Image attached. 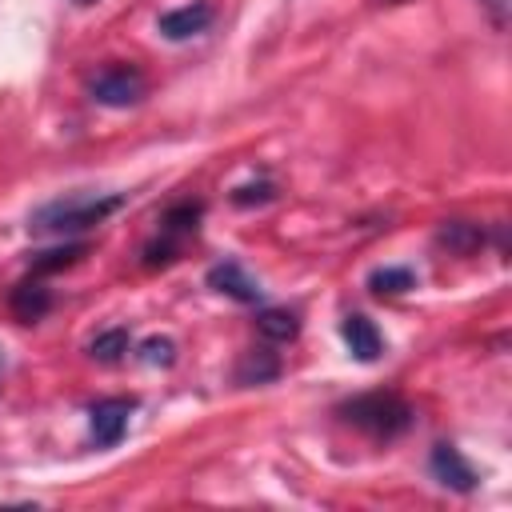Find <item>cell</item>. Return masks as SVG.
I'll use <instances>...</instances> for the list:
<instances>
[{
    "instance_id": "d6986e66",
    "label": "cell",
    "mask_w": 512,
    "mask_h": 512,
    "mask_svg": "<svg viewBox=\"0 0 512 512\" xmlns=\"http://www.w3.org/2000/svg\"><path fill=\"white\" fill-rule=\"evenodd\" d=\"M392 4H396V0H392Z\"/></svg>"
},
{
    "instance_id": "277c9868",
    "label": "cell",
    "mask_w": 512,
    "mask_h": 512,
    "mask_svg": "<svg viewBox=\"0 0 512 512\" xmlns=\"http://www.w3.org/2000/svg\"><path fill=\"white\" fill-rule=\"evenodd\" d=\"M132 400H100V404H92V440L100 444V448H112V444H120L124 440V432H128V420H132Z\"/></svg>"
},
{
    "instance_id": "6da1fadb",
    "label": "cell",
    "mask_w": 512,
    "mask_h": 512,
    "mask_svg": "<svg viewBox=\"0 0 512 512\" xmlns=\"http://www.w3.org/2000/svg\"><path fill=\"white\" fill-rule=\"evenodd\" d=\"M120 204H124L120 192H72V196H60V200L36 208L28 228L40 232V236H72V232H84V228L100 224Z\"/></svg>"
},
{
    "instance_id": "7a4b0ae2",
    "label": "cell",
    "mask_w": 512,
    "mask_h": 512,
    "mask_svg": "<svg viewBox=\"0 0 512 512\" xmlns=\"http://www.w3.org/2000/svg\"><path fill=\"white\" fill-rule=\"evenodd\" d=\"M340 416L372 440H396L412 428V404L396 392H364L340 408Z\"/></svg>"
},
{
    "instance_id": "3957f363",
    "label": "cell",
    "mask_w": 512,
    "mask_h": 512,
    "mask_svg": "<svg viewBox=\"0 0 512 512\" xmlns=\"http://www.w3.org/2000/svg\"><path fill=\"white\" fill-rule=\"evenodd\" d=\"M88 88H92V100H100L108 108H128V104H136L148 92V80L132 64H108V68H100L92 76Z\"/></svg>"
},
{
    "instance_id": "8fae6325",
    "label": "cell",
    "mask_w": 512,
    "mask_h": 512,
    "mask_svg": "<svg viewBox=\"0 0 512 512\" xmlns=\"http://www.w3.org/2000/svg\"><path fill=\"white\" fill-rule=\"evenodd\" d=\"M368 288L376 296H396V292H408L412 288V272L408 268H376L368 276Z\"/></svg>"
},
{
    "instance_id": "ba28073f",
    "label": "cell",
    "mask_w": 512,
    "mask_h": 512,
    "mask_svg": "<svg viewBox=\"0 0 512 512\" xmlns=\"http://www.w3.org/2000/svg\"><path fill=\"white\" fill-rule=\"evenodd\" d=\"M340 336H344V344L352 348V356H356V360H376V356H380V348H384V340H380L376 324H372L368 316H360V312L344 316Z\"/></svg>"
},
{
    "instance_id": "4fadbf2b",
    "label": "cell",
    "mask_w": 512,
    "mask_h": 512,
    "mask_svg": "<svg viewBox=\"0 0 512 512\" xmlns=\"http://www.w3.org/2000/svg\"><path fill=\"white\" fill-rule=\"evenodd\" d=\"M276 372H280V364H276L272 356L260 360L256 352H248L244 364H240V372H236V380H240V384H264V380H272Z\"/></svg>"
},
{
    "instance_id": "5b68a950",
    "label": "cell",
    "mask_w": 512,
    "mask_h": 512,
    "mask_svg": "<svg viewBox=\"0 0 512 512\" xmlns=\"http://www.w3.org/2000/svg\"><path fill=\"white\" fill-rule=\"evenodd\" d=\"M428 464H432V476H436L440 484H448V488H456V492H472V488H476L472 464H468L452 444H436Z\"/></svg>"
},
{
    "instance_id": "ac0fdd59",
    "label": "cell",
    "mask_w": 512,
    "mask_h": 512,
    "mask_svg": "<svg viewBox=\"0 0 512 512\" xmlns=\"http://www.w3.org/2000/svg\"><path fill=\"white\" fill-rule=\"evenodd\" d=\"M80 4H92V0H80Z\"/></svg>"
},
{
    "instance_id": "2e32d148",
    "label": "cell",
    "mask_w": 512,
    "mask_h": 512,
    "mask_svg": "<svg viewBox=\"0 0 512 512\" xmlns=\"http://www.w3.org/2000/svg\"><path fill=\"white\" fill-rule=\"evenodd\" d=\"M232 200H236V204H252V200H256V204H264V200H272V184H268V180H260L256 188H236V192H232Z\"/></svg>"
},
{
    "instance_id": "52a82bcc",
    "label": "cell",
    "mask_w": 512,
    "mask_h": 512,
    "mask_svg": "<svg viewBox=\"0 0 512 512\" xmlns=\"http://www.w3.org/2000/svg\"><path fill=\"white\" fill-rule=\"evenodd\" d=\"M208 24H212V8L208 4H184L176 12H164L156 28L168 40H188V36H200Z\"/></svg>"
},
{
    "instance_id": "8992f818",
    "label": "cell",
    "mask_w": 512,
    "mask_h": 512,
    "mask_svg": "<svg viewBox=\"0 0 512 512\" xmlns=\"http://www.w3.org/2000/svg\"><path fill=\"white\" fill-rule=\"evenodd\" d=\"M208 284H212L216 292H224V296L240 300V304H256V300H260V284H256V280H252L236 260L216 264V268L208 272Z\"/></svg>"
},
{
    "instance_id": "e0dca14e",
    "label": "cell",
    "mask_w": 512,
    "mask_h": 512,
    "mask_svg": "<svg viewBox=\"0 0 512 512\" xmlns=\"http://www.w3.org/2000/svg\"><path fill=\"white\" fill-rule=\"evenodd\" d=\"M484 8L492 12V24H496V28L508 24V0H484Z\"/></svg>"
},
{
    "instance_id": "30bf717a",
    "label": "cell",
    "mask_w": 512,
    "mask_h": 512,
    "mask_svg": "<svg viewBox=\"0 0 512 512\" xmlns=\"http://www.w3.org/2000/svg\"><path fill=\"white\" fill-rule=\"evenodd\" d=\"M256 328H260V336H264V340L284 344V340H292V336L300 332V320H296V312L268 308V312H260V316H256Z\"/></svg>"
},
{
    "instance_id": "9c48e42d",
    "label": "cell",
    "mask_w": 512,
    "mask_h": 512,
    "mask_svg": "<svg viewBox=\"0 0 512 512\" xmlns=\"http://www.w3.org/2000/svg\"><path fill=\"white\" fill-rule=\"evenodd\" d=\"M12 316L16 320H24V324H32V320H40L48 308H52V292L40 284V280H24L16 292H12Z\"/></svg>"
},
{
    "instance_id": "7c38bea8",
    "label": "cell",
    "mask_w": 512,
    "mask_h": 512,
    "mask_svg": "<svg viewBox=\"0 0 512 512\" xmlns=\"http://www.w3.org/2000/svg\"><path fill=\"white\" fill-rule=\"evenodd\" d=\"M124 352H128V332H124V328H108V332H100V336L92 340V356H96V360H108V364H112V360H120Z\"/></svg>"
},
{
    "instance_id": "9a60e30c",
    "label": "cell",
    "mask_w": 512,
    "mask_h": 512,
    "mask_svg": "<svg viewBox=\"0 0 512 512\" xmlns=\"http://www.w3.org/2000/svg\"><path fill=\"white\" fill-rule=\"evenodd\" d=\"M140 352H144L148 364H172V352H176V348H172V340H164V336L156 340V336H152V340H144Z\"/></svg>"
},
{
    "instance_id": "5bb4252c",
    "label": "cell",
    "mask_w": 512,
    "mask_h": 512,
    "mask_svg": "<svg viewBox=\"0 0 512 512\" xmlns=\"http://www.w3.org/2000/svg\"><path fill=\"white\" fill-rule=\"evenodd\" d=\"M80 252H84V244H68V248H52V252H40V256L32 260V268H36V272H56V268H68L72 260H80Z\"/></svg>"
}]
</instances>
